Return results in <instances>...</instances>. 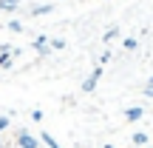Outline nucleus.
I'll return each mask as SVG.
<instances>
[{
	"mask_svg": "<svg viewBox=\"0 0 153 148\" xmlns=\"http://www.w3.org/2000/svg\"><path fill=\"white\" fill-rule=\"evenodd\" d=\"M99 77H102V68L97 66V68H94L91 74L85 77V80H82V94H91L94 88H97V83H99Z\"/></svg>",
	"mask_w": 153,
	"mask_h": 148,
	"instance_id": "nucleus-1",
	"label": "nucleus"
},
{
	"mask_svg": "<svg viewBox=\"0 0 153 148\" xmlns=\"http://www.w3.org/2000/svg\"><path fill=\"white\" fill-rule=\"evenodd\" d=\"M17 148H40V140L37 137H31L28 131H17Z\"/></svg>",
	"mask_w": 153,
	"mask_h": 148,
	"instance_id": "nucleus-2",
	"label": "nucleus"
},
{
	"mask_svg": "<svg viewBox=\"0 0 153 148\" xmlns=\"http://www.w3.org/2000/svg\"><path fill=\"white\" fill-rule=\"evenodd\" d=\"M17 54H20V51H0V68H11V66H14V57Z\"/></svg>",
	"mask_w": 153,
	"mask_h": 148,
	"instance_id": "nucleus-3",
	"label": "nucleus"
},
{
	"mask_svg": "<svg viewBox=\"0 0 153 148\" xmlns=\"http://www.w3.org/2000/svg\"><path fill=\"white\" fill-rule=\"evenodd\" d=\"M142 117H145V108H139V105H133V108L125 111V120H128V122H139Z\"/></svg>",
	"mask_w": 153,
	"mask_h": 148,
	"instance_id": "nucleus-4",
	"label": "nucleus"
},
{
	"mask_svg": "<svg viewBox=\"0 0 153 148\" xmlns=\"http://www.w3.org/2000/svg\"><path fill=\"white\" fill-rule=\"evenodd\" d=\"M20 6V0H0V11H14Z\"/></svg>",
	"mask_w": 153,
	"mask_h": 148,
	"instance_id": "nucleus-5",
	"label": "nucleus"
},
{
	"mask_svg": "<svg viewBox=\"0 0 153 148\" xmlns=\"http://www.w3.org/2000/svg\"><path fill=\"white\" fill-rule=\"evenodd\" d=\"M48 11H54V6H51V3H43V6H34L31 14L37 17V14H48Z\"/></svg>",
	"mask_w": 153,
	"mask_h": 148,
	"instance_id": "nucleus-6",
	"label": "nucleus"
},
{
	"mask_svg": "<svg viewBox=\"0 0 153 148\" xmlns=\"http://www.w3.org/2000/svg\"><path fill=\"white\" fill-rule=\"evenodd\" d=\"M40 140H43V143H45V145H48V148H62V145H60V143H57V140H54V137H51V134H40Z\"/></svg>",
	"mask_w": 153,
	"mask_h": 148,
	"instance_id": "nucleus-7",
	"label": "nucleus"
},
{
	"mask_svg": "<svg viewBox=\"0 0 153 148\" xmlns=\"http://www.w3.org/2000/svg\"><path fill=\"white\" fill-rule=\"evenodd\" d=\"M48 46H51L54 51H62V49H65V40H62V37H57V40H48Z\"/></svg>",
	"mask_w": 153,
	"mask_h": 148,
	"instance_id": "nucleus-8",
	"label": "nucleus"
},
{
	"mask_svg": "<svg viewBox=\"0 0 153 148\" xmlns=\"http://www.w3.org/2000/svg\"><path fill=\"white\" fill-rule=\"evenodd\" d=\"M6 29L17 34V32H23V23H20V20H9V23H6Z\"/></svg>",
	"mask_w": 153,
	"mask_h": 148,
	"instance_id": "nucleus-9",
	"label": "nucleus"
},
{
	"mask_svg": "<svg viewBox=\"0 0 153 148\" xmlns=\"http://www.w3.org/2000/svg\"><path fill=\"white\" fill-rule=\"evenodd\" d=\"M122 46H125V51H136V49H139V43H136L133 37H125V43H122Z\"/></svg>",
	"mask_w": 153,
	"mask_h": 148,
	"instance_id": "nucleus-10",
	"label": "nucleus"
},
{
	"mask_svg": "<svg viewBox=\"0 0 153 148\" xmlns=\"http://www.w3.org/2000/svg\"><path fill=\"white\" fill-rule=\"evenodd\" d=\"M133 143H136V145H148V134H142V131L133 134Z\"/></svg>",
	"mask_w": 153,
	"mask_h": 148,
	"instance_id": "nucleus-11",
	"label": "nucleus"
},
{
	"mask_svg": "<svg viewBox=\"0 0 153 148\" xmlns=\"http://www.w3.org/2000/svg\"><path fill=\"white\" fill-rule=\"evenodd\" d=\"M142 94H145V97H150V100H153V77L148 80V86H145V91H142Z\"/></svg>",
	"mask_w": 153,
	"mask_h": 148,
	"instance_id": "nucleus-12",
	"label": "nucleus"
},
{
	"mask_svg": "<svg viewBox=\"0 0 153 148\" xmlns=\"http://www.w3.org/2000/svg\"><path fill=\"white\" fill-rule=\"evenodd\" d=\"M116 34H119V29H108V32H105V43H108V40H114Z\"/></svg>",
	"mask_w": 153,
	"mask_h": 148,
	"instance_id": "nucleus-13",
	"label": "nucleus"
},
{
	"mask_svg": "<svg viewBox=\"0 0 153 148\" xmlns=\"http://www.w3.org/2000/svg\"><path fill=\"white\" fill-rule=\"evenodd\" d=\"M31 120H34V122H43V111L34 108V111H31Z\"/></svg>",
	"mask_w": 153,
	"mask_h": 148,
	"instance_id": "nucleus-14",
	"label": "nucleus"
},
{
	"mask_svg": "<svg viewBox=\"0 0 153 148\" xmlns=\"http://www.w3.org/2000/svg\"><path fill=\"white\" fill-rule=\"evenodd\" d=\"M108 60H111V51H102V54H99V66H105Z\"/></svg>",
	"mask_w": 153,
	"mask_h": 148,
	"instance_id": "nucleus-15",
	"label": "nucleus"
},
{
	"mask_svg": "<svg viewBox=\"0 0 153 148\" xmlns=\"http://www.w3.org/2000/svg\"><path fill=\"white\" fill-rule=\"evenodd\" d=\"M6 128H9V117H0V134H3Z\"/></svg>",
	"mask_w": 153,
	"mask_h": 148,
	"instance_id": "nucleus-16",
	"label": "nucleus"
},
{
	"mask_svg": "<svg viewBox=\"0 0 153 148\" xmlns=\"http://www.w3.org/2000/svg\"><path fill=\"white\" fill-rule=\"evenodd\" d=\"M105 148H114V145H105Z\"/></svg>",
	"mask_w": 153,
	"mask_h": 148,
	"instance_id": "nucleus-17",
	"label": "nucleus"
},
{
	"mask_svg": "<svg viewBox=\"0 0 153 148\" xmlns=\"http://www.w3.org/2000/svg\"><path fill=\"white\" fill-rule=\"evenodd\" d=\"M0 148H3V143H0Z\"/></svg>",
	"mask_w": 153,
	"mask_h": 148,
	"instance_id": "nucleus-18",
	"label": "nucleus"
}]
</instances>
